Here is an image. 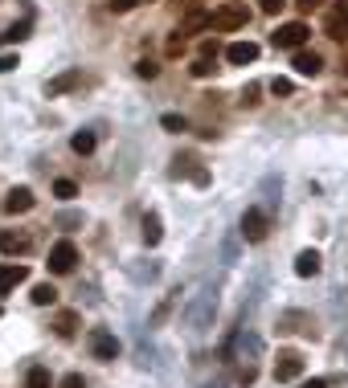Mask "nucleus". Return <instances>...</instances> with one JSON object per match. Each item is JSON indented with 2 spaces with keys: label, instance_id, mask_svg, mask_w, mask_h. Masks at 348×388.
<instances>
[{
  "label": "nucleus",
  "instance_id": "obj_37",
  "mask_svg": "<svg viewBox=\"0 0 348 388\" xmlns=\"http://www.w3.org/2000/svg\"><path fill=\"white\" fill-rule=\"evenodd\" d=\"M181 4H184V9H197L201 0H181Z\"/></svg>",
  "mask_w": 348,
  "mask_h": 388
},
{
  "label": "nucleus",
  "instance_id": "obj_32",
  "mask_svg": "<svg viewBox=\"0 0 348 388\" xmlns=\"http://www.w3.org/2000/svg\"><path fill=\"white\" fill-rule=\"evenodd\" d=\"M283 4H287V0H258V9H263L266 16H275V13H283Z\"/></svg>",
  "mask_w": 348,
  "mask_h": 388
},
{
  "label": "nucleus",
  "instance_id": "obj_18",
  "mask_svg": "<svg viewBox=\"0 0 348 388\" xmlns=\"http://www.w3.org/2000/svg\"><path fill=\"white\" fill-rule=\"evenodd\" d=\"M233 343L242 347V360H246V356H258V352H263V340H258L254 331H238V335H233Z\"/></svg>",
  "mask_w": 348,
  "mask_h": 388
},
{
  "label": "nucleus",
  "instance_id": "obj_10",
  "mask_svg": "<svg viewBox=\"0 0 348 388\" xmlns=\"http://www.w3.org/2000/svg\"><path fill=\"white\" fill-rule=\"evenodd\" d=\"M78 86H83V70H66V74H58V78L46 82V98L70 95V90H78Z\"/></svg>",
  "mask_w": 348,
  "mask_h": 388
},
{
  "label": "nucleus",
  "instance_id": "obj_30",
  "mask_svg": "<svg viewBox=\"0 0 348 388\" xmlns=\"http://www.w3.org/2000/svg\"><path fill=\"white\" fill-rule=\"evenodd\" d=\"M58 225H62V229H74V225H83V212H62V217H58Z\"/></svg>",
  "mask_w": 348,
  "mask_h": 388
},
{
  "label": "nucleus",
  "instance_id": "obj_3",
  "mask_svg": "<svg viewBox=\"0 0 348 388\" xmlns=\"http://www.w3.org/2000/svg\"><path fill=\"white\" fill-rule=\"evenodd\" d=\"M307 37H312V29H307L303 21H287V25H279V29H275V37H270V41H275L279 49H303V45H307Z\"/></svg>",
  "mask_w": 348,
  "mask_h": 388
},
{
  "label": "nucleus",
  "instance_id": "obj_34",
  "mask_svg": "<svg viewBox=\"0 0 348 388\" xmlns=\"http://www.w3.org/2000/svg\"><path fill=\"white\" fill-rule=\"evenodd\" d=\"M139 0H111V13H132Z\"/></svg>",
  "mask_w": 348,
  "mask_h": 388
},
{
  "label": "nucleus",
  "instance_id": "obj_39",
  "mask_svg": "<svg viewBox=\"0 0 348 388\" xmlns=\"http://www.w3.org/2000/svg\"><path fill=\"white\" fill-rule=\"evenodd\" d=\"M344 78H348V62H344Z\"/></svg>",
  "mask_w": 348,
  "mask_h": 388
},
{
  "label": "nucleus",
  "instance_id": "obj_33",
  "mask_svg": "<svg viewBox=\"0 0 348 388\" xmlns=\"http://www.w3.org/2000/svg\"><path fill=\"white\" fill-rule=\"evenodd\" d=\"M17 53H0V74H9V70H17Z\"/></svg>",
  "mask_w": 348,
  "mask_h": 388
},
{
  "label": "nucleus",
  "instance_id": "obj_38",
  "mask_svg": "<svg viewBox=\"0 0 348 388\" xmlns=\"http://www.w3.org/2000/svg\"><path fill=\"white\" fill-rule=\"evenodd\" d=\"M205 388H226V380H217V384H205Z\"/></svg>",
  "mask_w": 348,
  "mask_h": 388
},
{
  "label": "nucleus",
  "instance_id": "obj_12",
  "mask_svg": "<svg viewBox=\"0 0 348 388\" xmlns=\"http://www.w3.org/2000/svg\"><path fill=\"white\" fill-rule=\"evenodd\" d=\"M226 62L230 65L258 62V45H254V41H230V45H226Z\"/></svg>",
  "mask_w": 348,
  "mask_h": 388
},
{
  "label": "nucleus",
  "instance_id": "obj_6",
  "mask_svg": "<svg viewBox=\"0 0 348 388\" xmlns=\"http://www.w3.org/2000/svg\"><path fill=\"white\" fill-rule=\"evenodd\" d=\"M46 266H50V274H70V270L78 266V249H74V242H58L53 245Z\"/></svg>",
  "mask_w": 348,
  "mask_h": 388
},
{
  "label": "nucleus",
  "instance_id": "obj_31",
  "mask_svg": "<svg viewBox=\"0 0 348 388\" xmlns=\"http://www.w3.org/2000/svg\"><path fill=\"white\" fill-rule=\"evenodd\" d=\"M58 388H86V380L78 372H70V376H62V380H58Z\"/></svg>",
  "mask_w": 348,
  "mask_h": 388
},
{
  "label": "nucleus",
  "instance_id": "obj_16",
  "mask_svg": "<svg viewBox=\"0 0 348 388\" xmlns=\"http://www.w3.org/2000/svg\"><path fill=\"white\" fill-rule=\"evenodd\" d=\"M160 237H164V225H160V212H148L144 217V245H160Z\"/></svg>",
  "mask_w": 348,
  "mask_h": 388
},
{
  "label": "nucleus",
  "instance_id": "obj_35",
  "mask_svg": "<svg viewBox=\"0 0 348 388\" xmlns=\"http://www.w3.org/2000/svg\"><path fill=\"white\" fill-rule=\"evenodd\" d=\"M299 13H312V9H320V0H295Z\"/></svg>",
  "mask_w": 348,
  "mask_h": 388
},
{
  "label": "nucleus",
  "instance_id": "obj_2",
  "mask_svg": "<svg viewBox=\"0 0 348 388\" xmlns=\"http://www.w3.org/2000/svg\"><path fill=\"white\" fill-rule=\"evenodd\" d=\"M242 25H246V4H221V9L209 13V29H217V33H233Z\"/></svg>",
  "mask_w": 348,
  "mask_h": 388
},
{
  "label": "nucleus",
  "instance_id": "obj_4",
  "mask_svg": "<svg viewBox=\"0 0 348 388\" xmlns=\"http://www.w3.org/2000/svg\"><path fill=\"white\" fill-rule=\"evenodd\" d=\"M90 356L102 360V364L119 360V340L107 331V327H95V331H90Z\"/></svg>",
  "mask_w": 348,
  "mask_h": 388
},
{
  "label": "nucleus",
  "instance_id": "obj_19",
  "mask_svg": "<svg viewBox=\"0 0 348 388\" xmlns=\"http://www.w3.org/2000/svg\"><path fill=\"white\" fill-rule=\"evenodd\" d=\"M29 298H33V307H53L58 303V291H53V282H37Z\"/></svg>",
  "mask_w": 348,
  "mask_h": 388
},
{
  "label": "nucleus",
  "instance_id": "obj_21",
  "mask_svg": "<svg viewBox=\"0 0 348 388\" xmlns=\"http://www.w3.org/2000/svg\"><path fill=\"white\" fill-rule=\"evenodd\" d=\"M53 331H58L62 340H70V335L78 331V315H74V311H62V315L53 319Z\"/></svg>",
  "mask_w": 348,
  "mask_h": 388
},
{
  "label": "nucleus",
  "instance_id": "obj_5",
  "mask_svg": "<svg viewBox=\"0 0 348 388\" xmlns=\"http://www.w3.org/2000/svg\"><path fill=\"white\" fill-rule=\"evenodd\" d=\"M324 33L332 41H348V0H336L324 16Z\"/></svg>",
  "mask_w": 348,
  "mask_h": 388
},
{
  "label": "nucleus",
  "instance_id": "obj_24",
  "mask_svg": "<svg viewBox=\"0 0 348 388\" xmlns=\"http://www.w3.org/2000/svg\"><path fill=\"white\" fill-rule=\"evenodd\" d=\"M53 196H62V200H74V196H78V184H74V180H53Z\"/></svg>",
  "mask_w": 348,
  "mask_h": 388
},
{
  "label": "nucleus",
  "instance_id": "obj_20",
  "mask_svg": "<svg viewBox=\"0 0 348 388\" xmlns=\"http://www.w3.org/2000/svg\"><path fill=\"white\" fill-rule=\"evenodd\" d=\"M197 29H209V13H201V9H189V16L181 21V29H176V33H197Z\"/></svg>",
  "mask_w": 348,
  "mask_h": 388
},
{
  "label": "nucleus",
  "instance_id": "obj_25",
  "mask_svg": "<svg viewBox=\"0 0 348 388\" xmlns=\"http://www.w3.org/2000/svg\"><path fill=\"white\" fill-rule=\"evenodd\" d=\"M270 95H275V98H291V95H295V82H291V78H275V82H270Z\"/></svg>",
  "mask_w": 348,
  "mask_h": 388
},
{
  "label": "nucleus",
  "instance_id": "obj_28",
  "mask_svg": "<svg viewBox=\"0 0 348 388\" xmlns=\"http://www.w3.org/2000/svg\"><path fill=\"white\" fill-rule=\"evenodd\" d=\"M213 70H217V65H213V58H197V62H193V74H197V78H209Z\"/></svg>",
  "mask_w": 348,
  "mask_h": 388
},
{
  "label": "nucleus",
  "instance_id": "obj_14",
  "mask_svg": "<svg viewBox=\"0 0 348 388\" xmlns=\"http://www.w3.org/2000/svg\"><path fill=\"white\" fill-rule=\"evenodd\" d=\"M29 209H33V193H29L25 184L4 196V212H29Z\"/></svg>",
  "mask_w": 348,
  "mask_h": 388
},
{
  "label": "nucleus",
  "instance_id": "obj_23",
  "mask_svg": "<svg viewBox=\"0 0 348 388\" xmlns=\"http://www.w3.org/2000/svg\"><path fill=\"white\" fill-rule=\"evenodd\" d=\"M25 388H53L50 368H29V376H25Z\"/></svg>",
  "mask_w": 348,
  "mask_h": 388
},
{
  "label": "nucleus",
  "instance_id": "obj_9",
  "mask_svg": "<svg viewBox=\"0 0 348 388\" xmlns=\"http://www.w3.org/2000/svg\"><path fill=\"white\" fill-rule=\"evenodd\" d=\"M266 229H270V217H266L263 209L242 212V237H246V242H266Z\"/></svg>",
  "mask_w": 348,
  "mask_h": 388
},
{
  "label": "nucleus",
  "instance_id": "obj_11",
  "mask_svg": "<svg viewBox=\"0 0 348 388\" xmlns=\"http://www.w3.org/2000/svg\"><path fill=\"white\" fill-rule=\"evenodd\" d=\"M25 278H29V266H21V262H4V266H0V294L17 291Z\"/></svg>",
  "mask_w": 348,
  "mask_h": 388
},
{
  "label": "nucleus",
  "instance_id": "obj_13",
  "mask_svg": "<svg viewBox=\"0 0 348 388\" xmlns=\"http://www.w3.org/2000/svg\"><path fill=\"white\" fill-rule=\"evenodd\" d=\"M324 270V258L315 254V249H299V258H295V274L299 278H315Z\"/></svg>",
  "mask_w": 348,
  "mask_h": 388
},
{
  "label": "nucleus",
  "instance_id": "obj_7",
  "mask_svg": "<svg viewBox=\"0 0 348 388\" xmlns=\"http://www.w3.org/2000/svg\"><path fill=\"white\" fill-rule=\"evenodd\" d=\"M299 372H303V356H299L295 347H283L279 360H275V380L287 384V380H299Z\"/></svg>",
  "mask_w": 348,
  "mask_h": 388
},
{
  "label": "nucleus",
  "instance_id": "obj_36",
  "mask_svg": "<svg viewBox=\"0 0 348 388\" xmlns=\"http://www.w3.org/2000/svg\"><path fill=\"white\" fill-rule=\"evenodd\" d=\"M299 388H328V380H320V376H315V380H303Z\"/></svg>",
  "mask_w": 348,
  "mask_h": 388
},
{
  "label": "nucleus",
  "instance_id": "obj_1",
  "mask_svg": "<svg viewBox=\"0 0 348 388\" xmlns=\"http://www.w3.org/2000/svg\"><path fill=\"white\" fill-rule=\"evenodd\" d=\"M213 311H217V286H201L197 298H193L189 311H184V323L193 327V331H205L209 319H213Z\"/></svg>",
  "mask_w": 348,
  "mask_h": 388
},
{
  "label": "nucleus",
  "instance_id": "obj_17",
  "mask_svg": "<svg viewBox=\"0 0 348 388\" xmlns=\"http://www.w3.org/2000/svg\"><path fill=\"white\" fill-rule=\"evenodd\" d=\"M29 33H33V21L25 16V21H17V25H9V29L0 33V41H9V45H17V41H25Z\"/></svg>",
  "mask_w": 348,
  "mask_h": 388
},
{
  "label": "nucleus",
  "instance_id": "obj_8",
  "mask_svg": "<svg viewBox=\"0 0 348 388\" xmlns=\"http://www.w3.org/2000/svg\"><path fill=\"white\" fill-rule=\"evenodd\" d=\"M291 70H295L299 78H315L320 70H324V58L315 53V49H291Z\"/></svg>",
  "mask_w": 348,
  "mask_h": 388
},
{
  "label": "nucleus",
  "instance_id": "obj_26",
  "mask_svg": "<svg viewBox=\"0 0 348 388\" xmlns=\"http://www.w3.org/2000/svg\"><path fill=\"white\" fill-rule=\"evenodd\" d=\"M160 127H164V131H172V135H181V131L189 127V123H184L181 114H164V119H160Z\"/></svg>",
  "mask_w": 348,
  "mask_h": 388
},
{
  "label": "nucleus",
  "instance_id": "obj_15",
  "mask_svg": "<svg viewBox=\"0 0 348 388\" xmlns=\"http://www.w3.org/2000/svg\"><path fill=\"white\" fill-rule=\"evenodd\" d=\"M0 254H9V258L29 254V237L25 233H0Z\"/></svg>",
  "mask_w": 348,
  "mask_h": 388
},
{
  "label": "nucleus",
  "instance_id": "obj_29",
  "mask_svg": "<svg viewBox=\"0 0 348 388\" xmlns=\"http://www.w3.org/2000/svg\"><path fill=\"white\" fill-rule=\"evenodd\" d=\"M258 95H263V86H258V82H250L246 90H242V102H246V107H258Z\"/></svg>",
  "mask_w": 348,
  "mask_h": 388
},
{
  "label": "nucleus",
  "instance_id": "obj_27",
  "mask_svg": "<svg viewBox=\"0 0 348 388\" xmlns=\"http://www.w3.org/2000/svg\"><path fill=\"white\" fill-rule=\"evenodd\" d=\"M135 74H139V78H156V74H160V65L152 62V58H144V62H135Z\"/></svg>",
  "mask_w": 348,
  "mask_h": 388
},
{
  "label": "nucleus",
  "instance_id": "obj_22",
  "mask_svg": "<svg viewBox=\"0 0 348 388\" xmlns=\"http://www.w3.org/2000/svg\"><path fill=\"white\" fill-rule=\"evenodd\" d=\"M95 144H99V139H95V131H74V139H70V147H74L78 156H90Z\"/></svg>",
  "mask_w": 348,
  "mask_h": 388
}]
</instances>
